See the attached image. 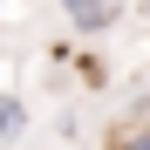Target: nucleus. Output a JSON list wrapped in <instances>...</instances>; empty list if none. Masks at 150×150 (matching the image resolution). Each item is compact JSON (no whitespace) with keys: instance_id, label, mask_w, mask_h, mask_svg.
Instances as JSON below:
<instances>
[{"instance_id":"nucleus-4","label":"nucleus","mask_w":150,"mask_h":150,"mask_svg":"<svg viewBox=\"0 0 150 150\" xmlns=\"http://www.w3.org/2000/svg\"><path fill=\"white\" fill-rule=\"evenodd\" d=\"M130 123H150V89H137V96H130Z\"/></svg>"},{"instance_id":"nucleus-1","label":"nucleus","mask_w":150,"mask_h":150,"mask_svg":"<svg viewBox=\"0 0 150 150\" xmlns=\"http://www.w3.org/2000/svg\"><path fill=\"white\" fill-rule=\"evenodd\" d=\"M21 130H28V103L21 96H0V150L21 143Z\"/></svg>"},{"instance_id":"nucleus-3","label":"nucleus","mask_w":150,"mask_h":150,"mask_svg":"<svg viewBox=\"0 0 150 150\" xmlns=\"http://www.w3.org/2000/svg\"><path fill=\"white\" fill-rule=\"evenodd\" d=\"M109 150H150V123H123L109 137Z\"/></svg>"},{"instance_id":"nucleus-6","label":"nucleus","mask_w":150,"mask_h":150,"mask_svg":"<svg viewBox=\"0 0 150 150\" xmlns=\"http://www.w3.org/2000/svg\"><path fill=\"white\" fill-rule=\"evenodd\" d=\"M143 7H150V0H143Z\"/></svg>"},{"instance_id":"nucleus-5","label":"nucleus","mask_w":150,"mask_h":150,"mask_svg":"<svg viewBox=\"0 0 150 150\" xmlns=\"http://www.w3.org/2000/svg\"><path fill=\"white\" fill-rule=\"evenodd\" d=\"M62 7H68V14H75V7H82V0H62Z\"/></svg>"},{"instance_id":"nucleus-2","label":"nucleus","mask_w":150,"mask_h":150,"mask_svg":"<svg viewBox=\"0 0 150 150\" xmlns=\"http://www.w3.org/2000/svg\"><path fill=\"white\" fill-rule=\"evenodd\" d=\"M116 28V7H89V14H75V34H109Z\"/></svg>"}]
</instances>
